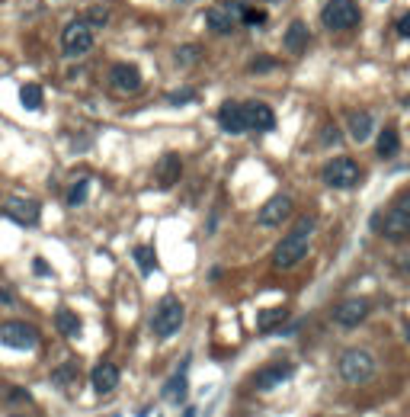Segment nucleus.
Masks as SVG:
<instances>
[{"label": "nucleus", "instance_id": "1", "mask_svg": "<svg viewBox=\"0 0 410 417\" xmlns=\"http://www.w3.org/2000/svg\"><path fill=\"white\" fill-rule=\"evenodd\" d=\"M337 372L349 385H366L375 375V360L366 350H343L340 360H337Z\"/></svg>", "mask_w": 410, "mask_h": 417}, {"label": "nucleus", "instance_id": "2", "mask_svg": "<svg viewBox=\"0 0 410 417\" xmlns=\"http://www.w3.org/2000/svg\"><path fill=\"white\" fill-rule=\"evenodd\" d=\"M359 20H362V10L356 0H327L324 10H320V26L330 29V33L353 29Z\"/></svg>", "mask_w": 410, "mask_h": 417}, {"label": "nucleus", "instance_id": "3", "mask_svg": "<svg viewBox=\"0 0 410 417\" xmlns=\"http://www.w3.org/2000/svg\"><path fill=\"white\" fill-rule=\"evenodd\" d=\"M320 180L330 189H353V187H359L362 170L353 158H330L324 164V170H320Z\"/></svg>", "mask_w": 410, "mask_h": 417}, {"label": "nucleus", "instance_id": "4", "mask_svg": "<svg viewBox=\"0 0 410 417\" xmlns=\"http://www.w3.org/2000/svg\"><path fill=\"white\" fill-rule=\"evenodd\" d=\"M93 49V26L87 20H71L61 33L64 58H84Z\"/></svg>", "mask_w": 410, "mask_h": 417}, {"label": "nucleus", "instance_id": "5", "mask_svg": "<svg viewBox=\"0 0 410 417\" xmlns=\"http://www.w3.org/2000/svg\"><path fill=\"white\" fill-rule=\"evenodd\" d=\"M183 318H186V315H183V302L176 299V295H167V299H160L151 327H154L157 337H174V334L183 327Z\"/></svg>", "mask_w": 410, "mask_h": 417}, {"label": "nucleus", "instance_id": "6", "mask_svg": "<svg viewBox=\"0 0 410 417\" xmlns=\"http://www.w3.org/2000/svg\"><path fill=\"white\" fill-rule=\"evenodd\" d=\"M305 257H308V237L289 235L276 244V250H272V266H276V270H292V266L301 264Z\"/></svg>", "mask_w": 410, "mask_h": 417}, {"label": "nucleus", "instance_id": "7", "mask_svg": "<svg viewBox=\"0 0 410 417\" xmlns=\"http://www.w3.org/2000/svg\"><path fill=\"white\" fill-rule=\"evenodd\" d=\"M0 343L13 350H35L39 347V331L26 321H13V324L0 327Z\"/></svg>", "mask_w": 410, "mask_h": 417}, {"label": "nucleus", "instance_id": "8", "mask_svg": "<svg viewBox=\"0 0 410 417\" xmlns=\"http://www.w3.org/2000/svg\"><path fill=\"white\" fill-rule=\"evenodd\" d=\"M241 13H243L241 4H237V0H228V4H222V7L209 10V13H205V23H209L212 33L231 35L237 29V23H241Z\"/></svg>", "mask_w": 410, "mask_h": 417}, {"label": "nucleus", "instance_id": "9", "mask_svg": "<svg viewBox=\"0 0 410 417\" xmlns=\"http://www.w3.org/2000/svg\"><path fill=\"white\" fill-rule=\"evenodd\" d=\"M4 212H7V216L13 218L16 225L29 228V225L39 222V216H42V206H39L35 199H26V196H10V199L4 202Z\"/></svg>", "mask_w": 410, "mask_h": 417}, {"label": "nucleus", "instance_id": "10", "mask_svg": "<svg viewBox=\"0 0 410 417\" xmlns=\"http://www.w3.org/2000/svg\"><path fill=\"white\" fill-rule=\"evenodd\" d=\"M292 375H295L292 363H272V366L260 369V372L253 375V389L257 392H272V389H279L282 382H289Z\"/></svg>", "mask_w": 410, "mask_h": 417}, {"label": "nucleus", "instance_id": "11", "mask_svg": "<svg viewBox=\"0 0 410 417\" xmlns=\"http://www.w3.org/2000/svg\"><path fill=\"white\" fill-rule=\"evenodd\" d=\"M289 216H292V199L285 193H279V196H272L270 202H263V208L257 212V222L263 225V228H276V225H282Z\"/></svg>", "mask_w": 410, "mask_h": 417}, {"label": "nucleus", "instance_id": "12", "mask_svg": "<svg viewBox=\"0 0 410 417\" xmlns=\"http://www.w3.org/2000/svg\"><path fill=\"white\" fill-rule=\"evenodd\" d=\"M243 125L251 129V132H272L276 129V116H272V110L266 103H260V100H251V103H243Z\"/></svg>", "mask_w": 410, "mask_h": 417}, {"label": "nucleus", "instance_id": "13", "mask_svg": "<svg viewBox=\"0 0 410 417\" xmlns=\"http://www.w3.org/2000/svg\"><path fill=\"white\" fill-rule=\"evenodd\" d=\"M368 318V302L366 299H346L334 308V321L340 327H359Z\"/></svg>", "mask_w": 410, "mask_h": 417}, {"label": "nucleus", "instance_id": "14", "mask_svg": "<svg viewBox=\"0 0 410 417\" xmlns=\"http://www.w3.org/2000/svg\"><path fill=\"white\" fill-rule=\"evenodd\" d=\"M109 83L116 87L119 93H135L141 90V71L135 64H112L109 68Z\"/></svg>", "mask_w": 410, "mask_h": 417}, {"label": "nucleus", "instance_id": "15", "mask_svg": "<svg viewBox=\"0 0 410 417\" xmlns=\"http://www.w3.org/2000/svg\"><path fill=\"white\" fill-rule=\"evenodd\" d=\"M378 231H382L388 241L407 237V235H410V212H404L401 206H394L388 216H382V222H378Z\"/></svg>", "mask_w": 410, "mask_h": 417}, {"label": "nucleus", "instance_id": "16", "mask_svg": "<svg viewBox=\"0 0 410 417\" xmlns=\"http://www.w3.org/2000/svg\"><path fill=\"white\" fill-rule=\"evenodd\" d=\"M154 177H157V187H164V189L176 187V183H180V177H183L180 154H164V158L157 160V167H154Z\"/></svg>", "mask_w": 410, "mask_h": 417}, {"label": "nucleus", "instance_id": "17", "mask_svg": "<svg viewBox=\"0 0 410 417\" xmlns=\"http://www.w3.org/2000/svg\"><path fill=\"white\" fill-rule=\"evenodd\" d=\"M186 369H189V360H183V363H180V369H176V372L167 379V385H164V398H167L170 404H180V401H186V392H189V382H186Z\"/></svg>", "mask_w": 410, "mask_h": 417}, {"label": "nucleus", "instance_id": "18", "mask_svg": "<svg viewBox=\"0 0 410 417\" xmlns=\"http://www.w3.org/2000/svg\"><path fill=\"white\" fill-rule=\"evenodd\" d=\"M218 125H222L228 135H241L247 125H243V110L241 103H234V100H228V103H222V110H218Z\"/></svg>", "mask_w": 410, "mask_h": 417}, {"label": "nucleus", "instance_id": "19", "mask_svg": "<svg viewBox=\"0 0 410 417\" xmlns=\"http://www.w3.org/2000/svg\"><path fill=\"white\" fill-rule=\"evenodd\" d=\"M90 382H93V389H97L100 395H106V392H112V389H116V385H119V366H116V363H100V366L93 369Z\"/></svg>", "mask_w": 410, "mask_h": 417}, {"label": "nucleus", "instance_id": "20", "mask_svg": "<svg viewBox=\"0 0 410 417\" xmlns=\"http://www.w3.org/2000/svg\"><path fill=\"white\" fill-rule=\"evenodd\" d=\"M372 125H375V119H372V112H366V110H353L346 116V129H349V135H353L356 141H368Z\"/></svg>", "mask_w": 410, "mask_h": 417}, {"label": "nucleus", "instance_id": "21", "mask_svg": "<svg viewBox=\"0 0 410 417\" xmlns=\"http://www.w3.org/2000/svg\"><path fill=\"white\" fill-rule=\"evenodd\" d=\"M308 39H311V35H308V26L301 20H295V23H289V29H285L282 45H285V52H295V55H299V52L308 49Z\"/></svg>", "mask_w": 410, "mask_h": 417}, {"label": "nucleus", "instance_id": "22", "mask_svg": "<svg viewBox=\"0 0 410 417\" xmlns=\"http://www.w3.org/2000/svg\"><path fill=\"white\" fill-rule=\"evenodd\" d=\"M397 148H401V139H397L394 125L382 129V132H378V139H375V154H378V158H394Z\"/></svg>", "mask_w": 410, "mask_h": 417}, {"label": "nucleus", "instance_id": "23", "mask_svg": "<svg viewBox=\"0 0 410 417\" xmlns=\"http://www.w3.org/2000/svg\"><path fill=\"white\" fill-rule=\"evenodd\" d=\"M55 324H58V331L64 334V337H71V341H74V337H80V318H77L74 312H71V308H61V312L55 315Z\"/></svg>", "mask_w": 410, "mask_h": 417}, {"label": "nucleus", "instance_id": "24", "mask_svg": "<svg viewBox=\"0 0 410 417\" xmlns=\"http://www.w3.org/2000/svg\"><path fill=\"white\" fill-rule=\"evenodd\" d=\"M285 321H289V308H270V312H260L257 324H260V331H276Z\"/></svg>", "mask_w": 410, "mask_h": 417}, {"label": "nucleus", "instance_id": "25", "mask_svg": "<svg viewBox=\"0 0 410 417\" xmlns=\"http://www.w3.org/2000/svg\"><path fill=\"white\" fill-rule=\"evenodd\" d=\"M20 100L26 110H42V87H39V83H23Z\"/></svg>", "mask_w": 410, "mask_h": 417}, {"label": "nucleus", "instance_id": "26", "mask_svg": "<svg viewBox=\"0 0 410 417\" xmlns=\"http://www.w3.org/2000/svg\"><path fill=\"white\" fill-rule=\"evenodd\" d=\"M135 264H138L141 273H154V250L151 247H135Z\"/></svg>", "mask_w": 410, "mask_h": 417}, {"label": "nucleus", "instance_id": "27", "mask_svg": "<svg viewBox=\"0 0 410 417\" xmlns=\"http://www.w3.org/2000/svg\"><path fill=\"white\" fill-rule=\"evenodd\" d=\"M77 379V363H68V366H58L55 372H52V382L55 385H68Z\"/></svg>", "mask_w": 410, "mask_h": 417}, {"label": "nucleus", "instance_id": "28", "mask_svg": "<svg viewBox=\"0 0 410 417\" xmlns=\"http://www.w3.org/2000/svg\"><path fill=\"white\" fill-rule=\"evenodd\" d=\"M199 55H202V49H199V45H180V49H176V61H180L183 68L195 64V61H199Z\"/></svg>", "mask_w": 410, "mask_h": 417}, {"label": "nucleus", "instance_id": "29", "mask_svg": "<svg viewBox=\"0 0 410 417\" xmlns=\"http://www.w3.org/2000/svg\"><path fill=\"white\" fill-rule=\"evenodd\" d=\"M87 189H90V180H87V177H84V180H77L74 187H71V193H68L71 206H80V202L87 199Z\"/></svg>", "mask_w": 410, "mask_h": 417}, {"label": "nucleus", "instance_id": "30", "mask_svg": "<svg viewBox=\"0 0 410 417\" xmlns=\"http://www.w3.org/2000/svg\"><path fill=\"white\" fill-rule=\"evenodd\" d=\"M106 20H109V7H106V4H97V7L87 13V23H90V26H103Z\"/></svg>", "mask_w": 410, "mask_h": 417}, {"label": "nucleus", "instance_id": "31", "mask_svg": "<svg viewBox=\"0 0 410 417\" xmlns=\"http://www.w3.org/2000/svg\"><path fill=\"white\" fill-rule=\"evenodd\" d=\"M189 100H195L193 90H174V93H167V103L170 106H183V103H189Z\"/></svg>", "mask_w": 410, "mask_h": 417}, {"label": "nucleus", "instance_id": "32", "mask_svg": "<svg viewBox=\"0 0 410 417\" xmlns=\"http://www.w3.org/2000/svg\"><path fill=\"white\" fill-rule=\"evenodd\" d=\"M311 231H314V218H311V216H305V218H299V225H295V231H292V235L308 237Z\"/></svg>", "mask_w": 410, "mask_h": 417}, {"label": "nucleus", "instance_id": "33", "mask_svg": "<svg viewBox=\"0 0 410 417\" xmlns=\"http://www.w3.org/2000/svg\"><path fill=\"white\" fill-rule=\"evenodd\" d=\"M241 20H243V23H251V26H260V23H266V16L260 13V10H243Z\"/></svg>", "mask_w": 410, "mask_h": 417}, {"label": "nucleus", "instance_id": "34", "mask_svg": "<svg viewBox=\"0 0 410 417\" xmlns=\"http://www.w3.org/2000/svg\"><path fill=\"white\" fill-rule=\"evenodd\" d=\"M276 68V61L272 58H253L251 61V71H272Z\"/></svg>", "mask_w": 410, "mask_h": 417}, {"label": "nucleus", "instance_id": "35", "mask_svg": "<svg viewBox=\"0 0 410 417\" xmlns=\"http://www.w3.org/2000/svg\"><path fill=\"white\" fill-rule=\"evenodd\" d=\"M397 35H404V39H410V13H404L401 20H397Z\"/></svg>", "mask_w": 410, "mask_h": 417}, {"label": "nucleus", "instance_id": "36", "mask_svg": "<svg viewBox=\"0 0 410 417\" xmlns=\"http://www.w3.org/2000/svg\"><path fill=\"white\" fill-rule=\"evenodd\" d=\"M337 139H340V135H337V129H334V125H327V132H324V139H320V141H324V145H334Z\"/></svg>", "mask_w": 410, "mask_h": 417}, {"label": "nucleus", "instance_id": "37", "mask_svg": "<svg viewBox=\"0 0 410 417\" xmlns=\"http://www.w3.org/2000/svg\"><path fill=\"white\" fill-rule=\"evenodd\" d=\"M32 270H35V273H45V276H49V273H52V266L45 264V260H39V257H35V260H32Z\"/></svg>", "mask_w": 410, "mask_h": 417}, {"label": "nucleus", "instance_id": "38", "mask_svg": "<svg viewBox=\"0 0 410 417\" xmlns=\"http://www.w3.org/2000/svg\"><path fill=\"white\" fill-rule=\"evenodd\" d=\"M0 305H13V292L10 289H0Z\"/></svg>", "mask_w": 410, "mask_h": 417}, {"label": "nucleus", "instance_id": "39", "mask_svg": "<svg viewBox=\"0 0 410 417\" xmlns=\"http://www.w3.org/2000/svg\"><path fill=\"white\" fill-rule=\"evenodd\" d=\"M397 206H401V208H404V212H410V189H407V193H404V196H401V199H397Z\"/></svg>", "mask_w": 410, "mask_h": 417}, {"label": "nucleus", "instance_id": "40", "mask_svg": "<svg viewBox=\"0 0 410 417\" xmlns=\"http://www.w3.org/2000/svg\"><path fill=\"white\" fill-rule=\"evenodd\" d=\"M407 337H410V327H407Z\"/></svg>", "mask_w": 410, "mask_h": 417}, {"label": "nucleus", "instance_id": "41", "mask_svg": "<svg viewBox=\"0 0 410 417\" xmlns=\"http://www.w3.org/2000/svg\"><path fill=\"white\" fill-rule=\"evenodd\" d=\"M16 417H20V414H16Z\"/></svg>", "mask_w": 410, "mask_h": 417}]
</instances>
